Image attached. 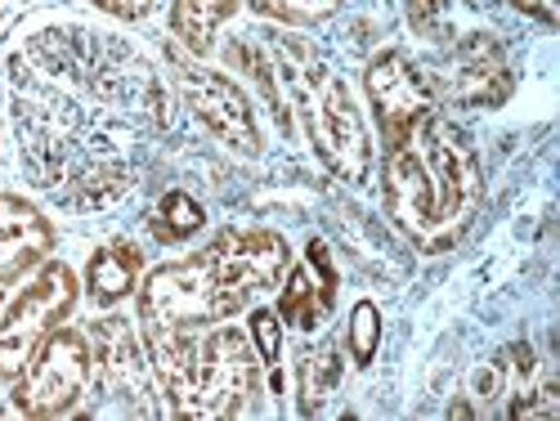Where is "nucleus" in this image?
<instances>
[{"mask_svg": "<svg viewBox=\"0 0 560 421\" xmlns=\"http://www.w3.org/2000/svg\"><path fill=\"white\" fill-rule=\"evenodd\" d=\"M85 5H95L100 14L108 19H121V23H139L158 10V0H85Z\"/></svg>", "mask_w": 560, "mask_h": 421, "instance_id": "obj_23", "label": "nucleus"}, {"mask_svg": "<svg viewBox=\"0 0 560 421\" xmlns=\"http://www.w3.org/2000/svg\"><path fill=\"white\" fill-rule=\"evenodd\" d=\"M77 301H81L77 273L63 260H45L19 288V296L0 309V377L14 382L23 363L36 354V346L72 318Z\"/></svg>", "mask_w": 560, "mask_h": 421, "instance_id": "obj_6", "label": "nucleus"}, {"mask_svg": "<svg viewBox=\"0 0 560 421\" xmlns=\"http://www.w3.org/2000/svg\"><path fill=\"white\" fill-rule=\"evenodd\" d=\"M382 153V211L390 229L422 256L453 252L485 207V171L471 135L435 108Z\"/></svg>", "mask_w": 560, "mask_h": 421, "instance_id": "obj_2", "label": "nucleus"}, {"mask_svg": "<svg viewBox=\"0 0 560 421\" xmlns=\"http://www.w3.org/2000/svg\"><path fill=\"white\" fill-rule=\"evenodd\" d=\"M85 337H90V359H95V377L90 382L100 386L108 408L121 417H158L162 399H158V382L149 367L144 337H139V323L108 314Z\"/></svg>", "mask_w": 560, "mask_h": 421, "instance_id": "obj_9", "label": "nucleus"}, {"mask_svg": "<svg viewBox=\"0 0 560 421\" xmlns=\"http://www.w3.org/2000/svg\"><path fill=\"white\" fill-rule=\"evenodd\" d=\"M265 390V363L238 323H211L198 332V363L189 417H247Z\"/></svg>", "mask_w": 560, "mask_h": 421, "instance_id": "obj_5", "label": "nucleus"}, {"mask_svg": "<svg viewBox=\"0 0 560 421\" xmlns=\"http://www.w3.org/2000/svg\"><path fill=\"white\" fill-rule=\"evenodd\" d=\"M337 288H341V273L332 260V247L323 238L305 243V256L296 265H288L283 273V292H278V318L296 332H318L328 323L332 305H337Z\"/></svg>", "mask_w": 560, "mask_h": 421, "instance_id": "obj_13", "label": "nucleus"}, {"mask_svg": "<svg viewBox=\"0 0 560 421\" xmlns=\"http://www.w3.org/2000/svg\"><path fill=\"white\" fill-rule=\"evenodd\" d=\"M243 10V0H171V36L189 59H207L215 50L220 27Z\"/></svg>", "mask_w": 560, "mask_h": 421, "instance_id": "obj_16", "label": "nucleus"}, {"mask_svg": "<svg viewBox=\"0 0 560 421\" xmlns=\"http://www.w3.org/2000/svg\"><path fill=\"white\" fill-rule=\"evenodd\" d=\"M23 166L72 211L117 202L171 121L153 59L90 23H40L5 63Z\"/></svg>", "mask_w": 560, "mask_h": 421, "instance_id": "obj_1", "label": "nucleus"}, {"mask_svg": "<svg viewBox=\"0 0 560 421\" xmlns=\"http://www.w3.org/2000/svg\"><path fill=\"white\" fill-rule=\"evenodd\" d=\"M247 305V296L224 283L207 247L149 269L135 288V323L144 332H207L211 323L243 314Z\"/></svg>", "mask_w": 560, "mask_h": 421, "instance_id": "obj_4", "label": "nucleus"}, {"mask_svg": "<svg viewBox=\"0 0 560 421\" xmlns=\"http://www.w3.org/2000/svg\"><path fill=\"white\" fill-rule=\"evenodd\" d=\"M247 337H252L260 363L273 372L278 359H283V318H278V309L256 305V309H252V323H247Z\"/></svg>", "mask_w": 560, "mask_h": 421, "instance_id": "obj_22", "label": "nucleus"}, {"mask_svg": "<svg viewBox=\"0 0 560 421\" xmlns=\"http://www.w3.org/2000/svg\"><path fill=\"white\" fill-rule=\"evenodd\" d=\"M471 412H476V408H471V404H462V399L448 404V417H471Z\"/></svg>", "mask_w": 560, "mask_h": 421, "instance_id": "obj_25", "label": "nucleus"}, {"mask_svg": "<svg viewBox=\"0 0 560 421\" xmlns=\"http://www.w3.org/2000/svg\"><path fill=\"white\" fill-rule=\"evenodd\" d=\"M399 5H404V19H408V27H412L417 40H427V45L453 40V36H448L453 0H399Z\"/></svg>", "mask_w": 560, "mask_h": 421, "instance_id": "obj_21", "label": "nucleus"}, {"mask_svg": "<svg viewBox=\"0 0 560 421\" xmlns=\"http://www.w3.org/2000/svg\"><path fill=\"white\" fill-rule=\"evenodd\" d=\"M440 104L453 108H502L516 90V72L493 32H462L457 40H444V55L431 68Z\"/></svg>", "mask_w": 560, "mask_h": 421, "instance_id": "obj_10", "label": "nucleus"}, {"mask_svg": "<svg viewBox=\"0 0 560 421\" xmlns=\"http://www.w3.org/2000/svg\"><path fill=\"white\" fill-rule=\"evenodd\" d=\"M260 19L283 23V27H318L341 14L346 0H243Z\"/></svg>", "mask_w": 560, "mask_h": 421, "instance_id": "obj_19", "label": "nucleus"}, {"mask_svg": "<svg viewBox=\"0 0 560 421\" xmlns=\"http://www.w3.org/2000/svg\"><path fill=\"white\" fill-rule=\"evenodd\" d=\"M139 278H144V256H139V247L126 238H113L100 252H90V260H85V296L100 309H113L126 296H135Z\"/></svg>", "mask_w": 560, "mask_h": 421, "instance_id": "obj_15", "label": "nucleus"}, {"mask_svg": "<svg viewBox=\"0 0 560 421\" xmlns=\"http://www.w3.org/2000/svg\"><path fill=\"white\" fill-rule=\"evenodd\" d=\"M260 36H265L278 100H283L292 130L301 121L314 157L328 166V175L359 189L372 175V135H368V121L350 95V85L341 81V72H332V63L305 36H292V32H260Z\"/></svg>", "mask_w": 560, "mask_h": 421, "instance_id": "obj_3", "label": "nucleus"}, {"mask_svg": "<svg viewBox=\"0 0 560 421\" xmlns=\"http://www.w3.org/2000/svg\"><path fill=\"white\" fill-rule=\"evenodd\" d=\"M363 95H368L372 121H377V130H382V149L399 144V139L417 121L440 108L431 68L417 63L408 50H399V45H390V50L368 59V68H363Z\"/></svg>", "mask_w": 560, "mask_h": 421, "instance_id": "obj_11", "label": "nucleus"}, {"mask_svg": "<svg viewBox=\"0 0 560 421\" xmlns=\"http://www.w3.org/2000/svg\"><path fill=\"white\" fill-rule=\"evenodd\" d=\"M346 350L354 359V367H368L382 350V309L372 301H359L350 309V327H346Z\"/></svg>", "mask_w": 560, "mask_h": 421, "instance_id": "obj_20", "label": "nucleus"}, {"mask_svg": "<svg viewBox=\"0 0 560 421\" xmlns=\"http://www.w3.org/2000/svg\"><path fill=\"white\" fill-rule=\"evenodd\" d=\"M171 72H175V90H179L184 108L194 113V121L215 139V144H224L238 157H260L265 153V135H260L256 108L247 100V90L229 72L207 68L202 59H189V55H175Z\"/></svg>", "mask_w": 560, "mask_h": 421, "instance_id": "obj_8", "label": "nucleus"}, {"mask_svg": "<svg viewBox=\"0 0 560 421\" xmlns=\"http://www.w3.org/2000/svg\"><path fill=\"white\" fill-rule=\"evenodd\" d=\"M207 256L215 260V269L224 273V283L238 292V296H256L265 288H278L283 273L292 265L288 238L273 233L265 224H229L220 229L215 238L207 243Z\"/></svg>", "mask_w": 560, "mask_h": 421, "instance_id": "obj_12", "label": "nucleus"}, {"mask_svg": "<svg viewBox=\"0 0 560 421\" xmlns=\"http://www.w3.org/2000/svg\"><path fill=\"white\" fill-rule=\"evenodd\" d=\"M207 224V207L194 198V194H184V189H166L149 215V233L162 243V247H179V243H189L194 233H202Z\"/></svg>", "mask_w": 560, "mask_h": 421, "instance_id": "obj_18", "label": "nucleus"}, {"mask_svg": "<svg viewBox=\"0 0 560 421\" xmlns=\"http://www.w3.org/2000/svg\"><path fill=\"white\" fill-rule=\"evenodd\" d=\"M346 377V359H341V346L337 341H323V346H310L296 363V412L301 417H318L323 404L337 395Z\"/></svg>", "mask_w": 560, "mask_h": 421, "instance_id": "obj_17", "label": "nucleus"}, {"mask_svg": "<svg viewBox=\"0 0 560 421\" xmlns=\"http://www.w3.org/2000/svg\"><path fill=\"white\" fill-rule=\"evenodd\" d=\"M525 19H534V23H542V27H556L560 23V0H511Z\"/></svg>", "mask_w": 560, "mask_h": 421, "instance_id": "obj_24", "label": "nucleus"}, {"mask_svg": "<svg viewBox=\"0 0 560 421\" xmlns=\"http://www.w3.org/2000/svg\"><path fill=\"white\" fill-rule=\"evenodd\" d=\"M55 243H59V233L50 215L36 202H27L23 194L0 189V288L23 283L27 273H36L50 260Z\"/></svg>", "mask_w": 560, "mask_h": 421, "instance_id": "obj_14", "label": "nucleus"}, {"mask_svg": "<svg viewBox=\"0 0 560 421\" xmlns=\"http://www.w3.org/2000/svg\"><path fill=\"white\" fill-rule=\"evenodd\" d=\"M95 377V359H90V337L81 327H55L50 337L36 346V354L23 363V372L14 377L10 404L23 417H68Z\"/></svg>", "mask_w": 560, "mask_h": 421, "instance_id": "obj_7", "label": "nucleus"}]
</instances>
